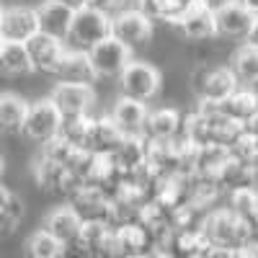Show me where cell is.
<instances>
[{
    "mask_svg": "<svg viewBox=\"0 0 258 258\" xmlns=\"http://www.w3.org/2000/svg\"><path fill=\"white\" fill-rule=\"evenodd\" d=\"M111 232V225L109 222H83L80 232H78V240L73 248H78L80 253H88V255H96V250L101 248V243L106 240V235Z\"/></svg>",
    "mask_w": 258,
    "mask_h": 258,
    "instance_id": "cell-31",
    "label": "cell"
},
{
    "mask_svg": "<svg viewBox=\"0 0 258 258\" xmlns=\"http://www.w3.org/2000/svg\"><path fill=\"white\" fill-rule=\"evenodd\" d=\"M75 145H70L68 140H64V137H52L49 142H44V145H41V153L39 155H44V158H49L52 163H59V165H68V160L75 155Z\"/></svg>",
    "mask_w": 258,
    "mask_h": 258,
    "instance_id": "cell-33",
    "label": "cell"
},
{
    "mask_svg": "<svg viewBox=\"0 0 258 258\" xmlns=\"http://www.w3.org/2000/svg\"><path fill=\"white\" fill-rule=\"evenodd\" d=\"M0 16H3V3H0Z\"/></svg>",
    "mask_w": 258,
    "mask_h": 258,
    "instance_id": "cell-48",
    "label": "cell"
},
{
    "mask_svg": "<svg viewBox=\"0 0 258 258\" xmlns=\"http://www.w3.org/2000/svg\"><path fill=\"white\" fill-rule=\"evenodd\" d=\"M3 173H6V160H3V155H0V178H3Z\"/></svg>",
    "mask_w": 258,
    "mask_h": 258,
    "instance_id": "cell-45",
    "label": "cell"
},
{
    "mask_svg": "<svg viewBox=\"0 0 258 258\" xmlns=\"http://www.w3.org/2000/svg\"><path fill=\"white\" fill-rule=\"evenodd\" d=\"M70 3H73V6H80V3H83V0H70Z\"/></svg>",
    "mask_w": 258,
    "mask_h": 258,
    "instance_id": "cell-47",
    "label": "cell"
},
{
    "mask_svg": "<svg viewBox=\"0 0 258 258\" xmlns=\"http://www.w3.org/2000/svg\"><path fill=\"white\" fill-rule=\"evenodd\" d=\"M93 258H126L124 250H121V245H119V238H116V230L114 227H111L109 235H106V240L101 243V248L96 250Z\"/></svg>",
    "mask_w": 258,
    "mask_h": 258,
    "instance_id": "cell-35",
    "label": "cell"
},
{
    "mask_svg": "<svg viewBox=\"0 0 258 258\" xmlns=\"http://www.w3.org/2000/svg\"><path fill=\"white\" fill-rule=\"evenodd\" d=\"M199 3L207 8V11H212V13H217V11H222L225 6H232V3H238V0H199Z\"/></svg>",
    "mask_w": 258,
    "mask_h": 258,
    "instance_id": "cell-39",
    "label": "cell"
},
{
    "mask_svg": "<svg viewBox=\"0 0 258 258\" xmlns=\"http://www.w3.org/2000/svg\"><path fill=\"white\" fill-rule=\"evenodd\" d=\"M217 183L222 191H238V188H250L258 183V165L238 160V158H227L225 165L217 170Z\"/></svg>",
    "mask_w": 258,
    "mask_h": 258,
    "instance_id": "cell-20",
    "label": "cell"
},
{
    "mask_svg": "<svg viewBox=\"0 0 258 258\" xmlns=\"http://www.w3.org/2000/svg\"><path fill=\"white\" fill-rule=\"evenodd\" d=\"M160 83H163V75L158 68H153L150 62H142V59H129L126 68L119 73V88H121V96L126 98H135V101H153L160 91Z\"/></svg>",
    "mask_w": 258,
    "mask_h": 258,
    "instance_id": "cell-3",
    "label": "cell"
},
{
    "mask_svg": "<svg viewBox=\"0 0 258 258\" xmlns=\"http://www.w3.org/2000/svg\"><path fill=\"white\" fill-rule=\"evenodd\" d=\"M3 44H6V36H3V34H0V49H3Z\"/></svg>",
    "mask_w": 258,
    "mask_h": 258,
    "instance_id": "cell-46",
    "label": "cell"
},
{
    "mask_svg": "<svg viewBox=\"0 0 258 258\" xmlns=\"http://www.w3.org/2000/svg\"><path fill=\"white\" fill-rule=\"evenodd\" d=\"M88 126H91V114L83 116H62L59 126V137H64L75 147H85V137H88Z\"/></svg>",
    "mask_w": 258,
    "mask_h": 258,
    "instance_id": "cell-32",
    "label": "cell"
},
{
    "mask_svg": "<svg viewBox=\"0 0 258 258\" xmlns=\"http://www.w3.org/2000/svg\"><path fill=\"white\" fill-rule=\"evenodd\" d=\"M24 248H26L29 258H64V253H68V245H64L62 240H57L54 235L47 232L44 227L31 232Z\"/></svg>",
    "mask_w": 258,
    "mask_h": 258,
    "instance_id": "cell-27",
    "label": "cell"
},
{
    "mask_svg": "<svg viewBox=\"0 0 258 258\" xmlns=\"http://www.w3.org/2000/svg\"><path fill=\"white\" fill-rule=\"evenodd\" d=\"M227 150H230V155H232V158L258 165V140H255V137H250V135L243 132L238 140H235V142L227 147Z\"/></svg>",
    "mask_w": 258,
    "mask_h": 258,
    "instance_id": "cell-34",
    "label": "cell"
},
{
    "mask_svg": "<svg viewBox=\"0 0 258 258\" xmlns=\"http://www.w3.org/2000/svg\"><path fill=\"white\" fill-rule=\"evenodd\" d=\"M121 129L114 124L111 116H91L88 137H85V150L96 155H111L121 142Z\"/></svg>",
    "mask_w": 258,
    "mask_h": 258,
    "instance_id": "cell-15",
    "label": "cell"
},
{
    "mask_svg": "<svg viewBox=\"0 0 258 258\" xmlns=\"http://www.w3.org/2000/svg\"><path fill=\"white\" fill-rule=\"evenodd\" d=\"M8 194H11V191L3 186V181H0V209H3V204H6V199H8Z\"/></svg>",
    "mask_w": 258,
    "mask_h": 258,
    "instance_id": "cell-44",
    "label": "cell"
},
{
    "mask_svg": "<svg viewBox=\"0 0 258 258\" xmlns=\"http://www.w3.org/2000/svg\"><path fill=\"white\" fill-rule=\"evenodd\" d=\"M106 36H111V16H106L101 11H93L88 6H78L64 44H68L70 49L88 52L91 47H96Z\"/></svg>",
    "mask_w": 258,
    "mask_h": 258,
    "instance_id": "cell-2",
    "label": "cell"
},
{
    "mask_svg": "<svg viewBox=\"0 0 258 258\" xmlns=\"http://www.w3.org/2000/svg\"><path fill=\"white\" fill-rule=\"evenodd\" d=\"M0 34L6 36V41H26L39 34V18H36V8L29 6H11L3 8L0 16Z\"/></svg>",
    "mask_w": 258,
    "mask_h": 258,
    "instance_id": "cell-12",
    "label": "cell"
},
{
    "mask_svg": "<svg viewBox=\"0 0 258 258\" xmlns=\"http://www.w3.org/2000/svg\"><path fill=\"white\" fill-rule=\"evenodd\" d=\"M57 78L64 83H96V70H93V62L88 57V52L83 49H64V57L57 68Z\"/></svg>",
    "mask_w": 258,
    "mask_h": 258,
    "instance_id": "cell-21",
    "label": "cell"
},
{
    "mask_svg": "<svg viewBox=\"0 0 258 258\" xmlns=\"http://www.w3.org/2000/svg\"><path fill=\"white\" fill-rule=\"evenodd\" d=\"M147 137L145 135H124L121 137V142H119V147L114 150V160H116V165H119V170L124 173V178L126 176H132L135 170L147 160Z\"/></svg>",
    "mask_w": 258,
    "mask_h": 258,
    "instance_id": "cell-22",
    "label": "cell"
},
{
    "mask_svg": "<svg viewBox=\"0 0 258 258\" xmlns=\"http://www.w3.org/2000/svg\"><path fill=\"white\" fill-rule=\"evenodd\" d=\"M194 88H197V96H199V106L220 109L230 98V93L238 88V80H235L230 68H207L197 75Z\"/></svg>",
    "mask_w": 258,
    "mask_h": 258,
    "instance_id": "cell-5",
    "label": "cell"
},
{
    "mask_svg": "<svg viewBox=\"0 0 258 258\" xmlns=\"http://www.w3.org/2000/svg\"><path fill=\"white\" fill-rule=\"evenodd\" d=\"M238 85H248V88H255L258 85V47L250 44V41H243V44L232 52L230 64Z\"/></svg>",
    "mask_w": 258,
    "mask_h": 258,
    "instance_id": "cell-23",
    "label": "cell"
},
{
    "mask_svg": "<svg viewBox=\"0 0 258 258\" xmlns=\"http://www.w3.org/2000/svg\"><path fill=\"white\" fill-rule=\"evenodd\" d=\"M176 26L181 29V34L191 41H204V39H212L217 36V24H214V13L207 11L202 3L191 6L178 21Z\"/></svg>",
    "mask_w": 258,
    "mask_h": 258,
    "instance_id": "cell-19",
    "label": "cell"
},
{
    "mask_svg": "<svg viewBox=\"0 0 258 258\" xmlns=\"http://www.w3.org/2000/svg\"><path fill=\"white\" fill-rule=\"evenodd\" d=\"M230 209L238 214L240 220H245L250 225V230L258 225V188H238L230 191Z\"/></svg>",
    "mask_w": 258,
    "mask_h": 258,
    "instance_id": "cell-29",
    "label": "cell"
},
{
    "mask_svg": "<svg viewBox=\"0 0 258 258\" xmlns=\"http://www.w3.org/2000/svg\"><path fill=\"white\" fill-rule=\"evenodd\" d=\"M75 8L70 0H44L36 6V18H39V31L49 34L54 39H68L70 24L75 18Z\"/></svg>",
    "mask_w": 258,
    "mask_h": 258,
    "instance_id": "cell-10",
    "label": "cell"
},
{
    "mask_svg": "<svg viewBox=\"0 0 258 258\" xmlns=\"http://www.w3.org/2000/svg\"><path fill=\"white\" fill-rule=\"evenodd\" d=\"M41 227H44L47 232H52L54 238L62 240L68 248H73L75 240H78V232L83 227V220L78 217V212L70 204H62V207H54V209L47 212Z\"/></svg>",
    "mask_w": 258,
    "mask_h": 258,
    "instance_id": "cell-14",
    "label": "cell"
},
{
    "mask_svg": "<svg viewBox=\"0 0 258 258\" xmlns=\"http://www.w3.org/2000/svg\"><path fill=\"white\" fill-rule=\"evenodd\" d=\"M245 41H250V44H255V47H258V16L253 18V24H250V31H248Z\"/></svg>",
    "mask_w": 258,
    "mask_h": 258,
    "instance_id": "cell-42",
    "label": "cell"
},
{
    "mask_svg": "<svg viewBox=\"0 0 258 258\" xmlns=\"http://www.w3.org/2000/svg\"><path fill=\"white\" fill-rule=\"evenodd\" d=\"M16 227H18V222H13L8 214L0 209V243H3L6 238H11V235L16 232Z\"/></svg>",
    "mask_w": 258,
    "mask_h": 258,
    "instance_id": "cell-38",
    "label": "cell"
},
{
    "mask_svg": "<svg viewBox=\"0 0 258 258\" xmlns=\"http://www.w3.org/2000/svg\"><path fill=\"white\" fill-rule=\"evenodd\" d=\"M204 114V126H207V142L214 145H225L230 147L235 140L243 135V124L230 119L222 109H207V106H199Z\"/></svg>",
    "mask_w": 258,
    "mask_h": 258,
    "instance_id": "cell-16",
    "label": "cell"
},
{
    "mask_svg": "<svg viewBox=\"0 0 258 258\" xmlns=\"http://www.w3.org/2000/svg\"><path fill=\"white\" fill-rule=\"evenodd\" d=\"M140 258H173V255H170L168 248H153V250H147V253L140 255Z\"/></svg>",
    "mask_w": 258,
    "mask_h": 258,
    "instance_id": "cell-41",
    "label": "cell"
},
{
    "mask_svg": "<svg viewBox=\"0 0 258 258\" xmlns=\"http://www.w3.org/2000/svg\"><path fill=\"white\" fill-rule=\"evenodd\" d=\"M34 73V62L24 41H6L0 49V75L6 78H21Z\"/></svg>",
    "mask_w": 258,
    "mask_h": 258,
    "instance_id": "cell-24",
    "label": "cell"
},
{
    "mask_svg": "<svg viewBox=\"0 0 258 258\" xmlns=\"http://www.w3.org/2000/svg\"><path fill=\"white\" fill-rule=\"evenodd\" d=\"M3 212L8 214V217H11L13 222H18V225H21V220H24V214H26L24 199L16 197V194H8V199H6V204H3Z\"/></svg>",
    "mask_w": 258,
    "mask_h": 258,
    "instance_id": "cell-36",
    "label": "cell"
},
{
    "mask_svg": "<svg viewBox=\"0 0 258 258\" xmlns=\"http://www.w3.org/2000/svg\"><path fill=\"white\" fill-rule=\"evenodd\" d=\"M26 49L31 54V62H34V70L39 73H47V75H57V68L64 57V44L62 39H54L49 34H34L29 41H26Z\"/></svg>",
    "mask_w": 258,
    "mask_h": 258,
    "instance_id": "cell-11",
    "label": "cell"
},
{
    "mask_svg": "<svg viewBox=\"0 0 258 258\" xmlns=\"http://www.w3.org/2000/svg\"><path fill=\"white\" fill-rule=\"evenodd\" d=\"M214 24H217V36H227V39H245L253 24V13L240 3L225 6L222 11L214 13Z\"/></svg>",
    "mask_w": 258,
    "mask_h": 258,
    "instance_id": "cell-18",
    "label": "cell"
},
{
    "mask_svg": "<svg viewBox=\"0 0 258 258\" xmlns=\"http://www.w3.org/2000/svg\"><path fill=\"white\" fill-rule=\"evenodd\" d=\"M59 126H62V114L54 106V101L52 98H39V101L29 103L26 119H24L18 132L34 145H44V142H49L52 137L59 135Z\"/></svg>",
    "mask_w": 258,
    "mask_h": 258,
    "instance_id": "cell-4",
    "label": "cell"
},
{
    "mask_svg": "<svg viewBox=\"0 0 258 258\" xmlns=\"http://www.w3.org/2000/svg\"><path fill=\"white\" fill-rule=\"evenodd\" d=\"M29 101L21 98L18 93H0V129L3 132H18L26 119Z\"/></svg>",
    "mask_w": 258,
    "mask_h": 258,
    "instance_id": "cell-26",
    "label": "cell"
},
{
    "mask_svg": "<svg viewBox=\"0 0 258 258\" xmlns=\"http://www.w3.org/2000/svg\"><path fill=\"white\" fill-rule=\"evenodd\" d=\"M240 3H243V6H245V8L253 13V18L258 16V0H240Z\"/></svg>",
    "mask_w": 258,
    "mask_h": 258,
    "instance_id": "cell-43",
    "label": "cell"
},
{
    "mask_svg": "<svg viewBox=\"0 0 258 258\" xmlns=\"http://www.w3.org/2000/svg\"><path fill=\"white\" fill-rule=\"evenodd\" d=\"M49 98L54 101V106L59 109L62 116L91 114V109L96 106V91L88 83H64V80H59Z\"/></svg>",
    "mask_w": 258,
    "mask_h": 258,
    "instance_id": "cell-7",
    "label": "cell"
},
{
    "mask_svg": "<svg viewBox=\"0 0 258 258\" xmlns=\"http://www.w3.org/2000/svg\"><path fill=\"white\" fill-rule=\"evenodd\" d=\"M243 132L258 140V111H255L250 119H245V121H243Z\"/></svg>",
    "mask_w": 258,
    "mask_h": 258,
    "instance_id": "cell-40",
    "label": "cell"
},
{
    "mask_svg": "<svg viewBox=\"0 0 258 258\" xmlns=\"http://www.w3.org/2000/svg\"><path fill=\"white\" fill-rule=\"evenodd\" d=\"M80 6H88L93 11H101L106 16H114L119 11H124V0H83Z\"/></svg>",
    "mask_w": 258,
    "mask_h": 258,
    "instance_id": "cell-37",
    "label": "cell"
},
{
    "mask_svg": "<svg viewBox=\"0 0 258 258\" xmlns=\"http://www.w3.org/2000/svg\"><path fill=\"white\" fill-rule=\"evenodd\" d=\"M153 24L140 8H129V11H119L111 16V36L119 39L121 44H126L129 49H135L140 44H147L153 36Z\"/></svg>",
    "mask_w": 258,
    "mask_h": 258,
    "instance_id": "cell-6",
    "label": "cell"
},
{
    "mask_svg": "<svg viewBox=\"0 0 258 258\" xmlns=\"http://www.w3.org/2000/svg\"><path fill=\"white\" fill-rule=\"evenodd\" d=\"M220 109L230 116V119H235V121H245V119H250L255 111H258V93H255V88H248V85H238L232 93H230V98L220 106Z\"/></svg>",
    "mask_w": 258,
    "mask_h": 258,
    "instance_id": "cell-25",
    "label": "cell"
},
{
    "mask_svg": "<svg viewBox=\"0 0 258 258\" xmlns=\"http://www.w3.org/2000/svg\"><path fill=\"white\" fill-rule=\"evenodd\" d=\"M70 207L78 212V217L83 222H109L114 217V209H111V197L106 191L96 188V186H83L78 188L73 197H70ZM114 227V225H111Z\"/></svg>",
    "mask_w": 258,
    "mask_h": 258,
    "instance_id": "cell-9",
    "label": "cell"
},
{
    "mask_svg": "<svg viewBox=\"0 0 258 258\" xmlns=\"http://www.w3.org/2000/svg\"><path fill=\"white\" fill-rule=\"evenodd\" d=\"M181 124H183L181 111L170 109V106H163V109H153L147 114L142 135L150 142H170V140L181 137Z\"/></svg>",
    "mask_w": 258,
    "mask_h": 258,
    "instance_id": "cell-13",
    "label": "cell"
},
{
    "mask_svg": "<svg viewBox=\"0 0 258 258\" xmlns=\"http://www.w3.org/2000/svg\"><path fill=\"white\" fill-rule=\"evenodd\" d=\"M34 181L44 188V191H62V181H64V165L52 163L49 158L39 155L34 160Z\"/></svg>",
    "mask_w": 258,
    "mask_h": 258,
    "instance_id": "cell-30",
    "label": "cell"
},
{
    "mask_svg": "<svg viewBox=\"0 0 258 258\" xmlns=\"http://www.w3.org/2000/svg\"><path fill=\"white\" fill-rule=\"evenodd\" d=\"M88 57L98 78H119V73L126 68V62L132 59V49L121 44L119 39L106 36L103 41L88 49Z\"/></svg>",
    "mask_w": 258,
    "mask_h": 258,
    "instance_id": "cell-8",
    "label": "cell"
},
{
    "mask_svg": "<svg viewBox=\"0 0 258 258\" xmlns=\"http://www.w3.org/2000/svg\"><path fill=\"white\" fill-rule=\"evenodd\" d=\"M199 230L204 232V238L209 245L220 248H240L253 243V232L245 220H240L230 207L225 209H212L207 217L199 222Z\"/></svg>",
    "mask_w": 258,
    "mask_h": 258,
    "instance_id": "cell-1",
    "label": "cell"
},
{
    "mask_svg": "<svg viewBox=\"0 0 258 258\" xmlns=\"http://www.w3.org/2000/svg\"><path fill=\"white\" fill-rule=\"evenodd\" d=\"M147 103L145 101H135V98H126L121 96L116 103H114V109H111V119L114 124L121 129V135H142L145 132V121H147Z\"/></svg>",
    "mask_w": 258,
    "mask_h": 258,
    "instance_id": "cell-17",
    "label": "cell"
},
{
    "mask_svg": "<svg viewBox=\"0 0 258 258\" xmlns=\"http://www.w3.org/2000/svg\"><path fill=\"white\" fill-rule=\"evenodd\" d=\"M230 158V150L225 145H214L207 142L199 147V155H197V168L194 173L197 176H209V178H217V170L225 165V160Z\"/></svg>",
    "mask_w": 258,
    "mask_h": 258,
    "instance_id": "cell-28",
    "label": "cell"
}]
</instances>
